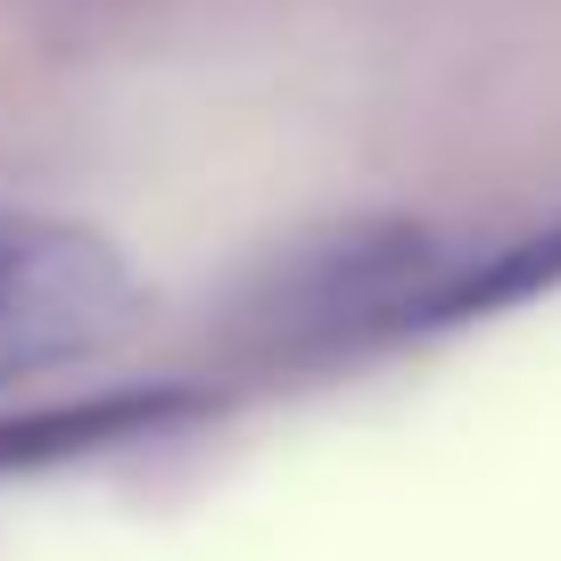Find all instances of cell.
<instances>
[{"label": "cell", "instance_id": "cell-1", "mask_svg": "<svg viewBox=\"0 0 561 561\" xmlns=\"http://www.w3.org/2000/svg\"><path fill=\"white\" fill-rule=\"evenodd\" d=\"M140 273L107 231L0 207V388L100 364L140 331Z\"/></svg>", "mask_w": 561, "mask_h": 561}]
</instances>
